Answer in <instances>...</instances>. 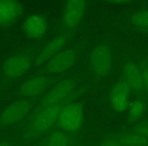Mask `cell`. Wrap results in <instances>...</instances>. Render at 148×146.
<instances>
[{
  "mask_svg": "<svg viewBox=\"0 0 148 146\" xmlns=\"http://www.w3.org/2000/svg\"><path fill=\"white\" fill-rule=\"evenodd\" d=\"M90 67L97 78H103L110 74L113 65V57L109 46L99 44L92 49L89 56Z\"/></svg>",
  "mask_w": 148,
  "mask_h": 146,
  "instance_id": "3957f363",
  "label": "cell"
},
{
  "mask_svg": "<svg viewBox=\"0 0 148 146\" xmlns=\"http://www.w3.org/2000/svg\"><path fill=\"white\" fill-rule=\"evenodd\" d=\"M86 10V1L70 0L66 2L62 13V27L65 29H74L79 25Z\"/></svg>",
  "mask_w": 148,
  "mask_h": 146,
  "instance_id": "8992f818",
  "label": "cell"
},
{
  "mask_svg": "<svg viewBox=\"0 0 148 146\" xmlns=\"http://www.w3.org/2000/svg\"><path fill=\"white\" fill-rule=\"evenodd\" d=\"M33 64V55L21 52L9 57L2 65V73L7 79H16L23 76Z\"/></svg>",
  "mask_w": 148,
  "mask_h": 146,
  "instance_id": "277c9868",
  "label": "cell"
},
{
  "mask_svg": "<svg viewBox=\"0 0 148 146\" xmlns=\"http://www.w3.org/2000/svg\"><path fill=\"white\" fill-rule=\"evenodd\" d=\"M74 82L70 79L63 80L52 87L51 90L47 93V95L43 97L38 106L37 111L44 108L51 107V106L60 105V104L66 103V99L70 95L71 91L73 90Z\"/></svg>",
  "mask_w": 148,
  "mask_h": 146,
  "instance_id": "52a82bcc",
  "label": "cell"
},
{
  "mask_svg": "<svg viewBox=\"0 0 148 146\" xmlns=\"http://www.w3.org/2000/svg\"><path fill=\"white\" fill-rule=\"evenodd\" d=\"M83 120V110L79 104L66 103L60 112L57 125L64 132H75L82 126Z\"/></svg>",
  "mask_w": 148,
  "mask_h": 146,
  "instance_id": "7a4b0ae2",
  "label": "cell"
},
{
  "mask_svg": "<svg viewBox=\"0 0 148 146\" xmlns=\"http://www.w3.org/2000/svg\"><path fill=\"white\" fill-rule=\"evenodd\" d=\"M139 70L141 72V76H142V80H143V84L145 87V91L146 95H148V64L145 62H141L138 65Z\"/></svg>",
  "mask_w": 148,
  "mask_h": 146,
  "instance_id": "ffe728a7",
  "label": "cell"
},
{
  "mask_svg": "<svg viewBox=\"0 0 148 146\" xmlns=\"http://www.w3.org/2000/svg\"><path fill=\"white\" fill-rule=\"evenodd\" d=\"M130 89L123 80L119 81L110 91V101L113 109L117 112H124L129 108Z\"/></svg>",
  "mask_w": 148,
  "mask_h": 146,
  "instance_id": "7c38bea8",
  "label": "cell"
},
{
  "mask_svg": "<svg viewBox=\"0 0 148 146\" xmlns=\"http://www.w3.org/2000/svg\"><path fill=\"white\" fill-rule=\"evenodd\" d=\"M133 131L141 134L142 136L146 137L148 139V120L145 121H140L136 123L133 127Z\"/></svg>",
  "mask_w": 148,
  "mask_h": 146,
  "instance_id": "d6986e66",
  "label": "cell"
},
{
  "mask_svg": "<svg viewBox=\"0 0 148 146\" xmlns=\"http://www.w3.org/2000/svg\"><path fill=\"white\" fill-rule=\"evenodd\" d=\"M130 21L134 27H139L144 31L148 29V9L135 12L132 14Z\"/></svg>",
  "mask_w": 148,
  "mask_h": 146,
  "instance_id": "e0dca14e",
  "label": "cell"
},
{
  "mask_svg": "<svg viewBox=\"0 0 148 146\" xmlns=\"http://www.w3.org/2000/svg\"><path fill=\"white\" fill-rule=\"evenodd\" d=\"M45 146H70L68 136L62 131H55L49 136Z\"/></svg>",
  "mask_w": 148,
  "mask_h": 146,
  "instance_id": "2e32d148",
  "label": "cell"
},
{
  "mask_svg": "<svg viewBox=\"0 0 148 146\" xmlns=\"http://www.w3.org/2000/svg\"><path fill=\"white\" fill-rule=\"evenodd\" d=\"M0 146H10V144L7 141H1L0 142Z\"/></svg>",
  "mask_w": 148,
  "mask_h": 146,
  "instance_id": "7402d4cb",
  "label": "cell"
},
{
  "mask_svg": "<svg viewBox=\"0 0 148 146\" xmlns=\"http://www.w3.org/2000/svg\"><path fill=\"white\" fill-rule=\"evenodd\" d=\"M144 110V103L141 99H134L129 104V117L131 120H136L142 114Z\"/></svg>",
  "mask_w": 148,
  "mask_h": 146,
  "instance_id": "ac0fdd59",
  "label": "cell"
},
{
  "mask_svg": "<svg viewBox=\"0 0 148 146\" xmlns=\"http://www.w3.org/2000/svg\"><path fill=\"white\" fill-rule=\"evenodd\" d=\"M33 109V104L27 99L15 101L8 105L0 115V126H10L23 120Z\"/></svg>",
  "mask_w": 148,
  "mask_h": 146,
  "instance_id": "5b68a950",
  "label": "cell"
},
{
  "mask_svg": "<svg viewBox=\"0 0 148 146\" xmlns=\"http://www.w3.org/2000/svg\"><path fill=\"white\" fill-rule=\"evenodd\" d=\"M23 29L27 37L32 39H39L43 37L47 29V23L42 15L29 14L23 21Z\"/></svg>",
  "mask_w": 148,
  "mask_h": 146,
  "instance_id": "4fadbf2b",
  "label": "cell"
},
{
  "mask_svg": "<svg viewBox=\"0 0 148 146\" xmlns=\"http://www.w3.org/2000/svg\"><path fill=\"white\" fill-rule=\"evenodd\" d=\"M23 13V5L13 0H0V27L13 25Z\"/></svg>",
  "mask_w": 148,
  "mask_h": 146,
  "instance_id": "30bf717a",
  "label": "cell"
},
{
  "mask_svg": "<svg viewBox=\"0 0 148 146\" xmlns=\"http://www.w3.org/2000/svg\"><path fill=\"white\" fill-rule=\"evenodd\" d=\"M145 32H146V33H148V29H145Z\"/></svg>",
  "mask_w": 148,
  "mask_h": 146,
  "instance_id": "603a6c76",
  "label": "cell"
},
{
  "mask_svg": "<svg viewBox=\"0 0 148 146\" xmlns=\"http://www.w3.org/2000/svg\"><path fill=\"white\" fill-rule=\"evenodd\" d=\"M101 146H124V145L115 137V138H110V139H108L107 141H105L101 144Z\"/></svg>",
  "mask_w": 148,
  "mask_h": 146,
  "instance_id": "44dd1931",
  "label": "cell"
},
{
  "mask_svg": "<svg viewBox=\"0 0 148 146\" xmlns=\"http://www.w3.org/2000/svg\"><path fill=\"white\" fill-rule=\"evenodd\" d=\"M50 79L46 76H36L21 85L19 93L25 97H35L41 95L48 87Z\"/></svg>",
  "mask_w": 148,
  "mask_h": 146,
  "instance_id": "5bb4252c",
  "label": "cell"
},
{
  "mask_svg": "<svg viewBox=\"0 0 148 146\" xmlns=\"http://www.w3.org/2000/svg\"><path fill=\"white\" fill-rule=\"evenodd\" d=\"M66 103L51 106L36 112L29 125V132L32 135H40L50 130L58 122L60 112Z\"/></svg>",
  "mask_w": 148,
  "mask_h": 146,
  "instance_id": "6da1fadb",
  "label": "cell"
},
{
  "mask_svg": "<svg viewBox=\"0 0 148 146\" xmlns=\"http://www.w3.org/2000/svg\"><path fill=\"white\" fill-rule=\"evenodd\" d=\"M123 81L127 84L129 89L141 97V99L146 97L145 87L142 80L141 72L137 64L128 62L123 67Z\"/></svg>",
  "mask_w": 148,
  "mask_h": 146,
  "instance_id": "9c48e42d",
  "label": "cell"
},
{
  "mask_svg": "<svg viewBox=\"0 0 148 146\" xmlns=\"http://www.w3.org/2000/svg\"><path fill=\"white\" fill-rule=\"evenodd\" d=\"M77 61V52L72 48L61 51L46 63L45 71L50 74H60L69 70Z\"/></svg>",
  "mask_w": 148,
  "mask_h": 146,
  "instance_id": "ba28073f",
  "label": "cell"
},
{
  "mask_svg": "<svg viewBox=\"0 0 148 146\" xmlns=\"http://www.w3.org/2000/svg\"><path fill=\"white\" fill-rule=\"evenodd\" d=\"M67 40L68 38L66 35H60L54 38L51 42H49L47 45L44 46L43 49L36 56V64L42 65L44 63H47L52 58L55 57L57 54L63 51L64 47L67 44Z\"/></svg>",
  "mask_w": 148,
  "mask_h": 146,
  "instance_id": "8fae6325",
  "label": "cell"
},
{
  "mask_svg": "<svg viewBox=\"0 0 148 146\" xmlns=\"http://www.w3.org/2000/svg\"><path fill=\"white\" fill-rule=\"evenodd\" d=\"M118 140L124 146H148V139L135 131L128 132L117 136Z\"/></svg>",
  "mask_w": 148,
  "mask_h": 146,
  "instance_id": "9a60e30c",
  "label": "cell"
}]
</instances>
